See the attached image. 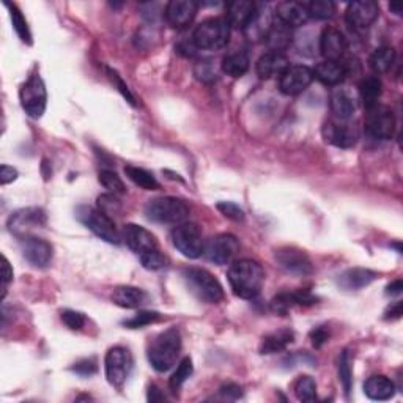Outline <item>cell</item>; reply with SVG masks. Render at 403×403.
<instances>
[{
    "instance_id": "d6a6232c",
    "label": "cell",
    "mask_w": 403,
    "mask_h": 403,
    "mask_svg": "<svg viewBox=\"0 0 403 403\" xmlns=\"http://www.w3.org/2000/svg\"><path fill=\"white\" fill-rule=\"evenodd\" d=\"M368 63H371V68L375 75H384L395 63V49L391 46H382L375 49Z\"/></svg>"
},
{
    "instance_id": "3957f363",
    "label": "cell",
    "mask_w": 403,
    "mask_h": 403,
    "mask_svg": "<svg viewBox=\"0 0 403 403\" xmlns=\"http://www.w3.org/2000/svg\"><path fill=\"white\" fill-rule=\"evenodd\" d=\"M181 277L189 292L197 299L208 302V304H217V302L222 301V285L210 271L204 270V268L189 266L181 271Z\"/></svg>"
},
{
    "instance_id": "7402d4cb",
    "label": "cell",
    "mask_w": 403,
    "mask_h": 403,
    "mask_svg": "<svg viewBox=\"0 0 403 403\" xmlns=\"http://www.w3.org/2000/svg\"><path fill=\"white\" fill-rule=\"evenodd\" d=\"M320 50L326 60L339 61L346 50V40L344 33L335 27H326L320 37Z\"/></svg>"
},
{
    "instance_id": "603a6c76",
    "label": "cell",
    "mask_w": 403,
    "mask_h": 403,
    "mask_svg": "<svg viewBox=\"0 0 403 403\" xmlns=\"http://www.w3.org/2000/svg\"><path fill=\"white\" fill-rule=\"evenodd\" d=\"M265 43L270 52L284 54L293 43V29H290L282 22L274 21L271 22L270 29L265 33Z\"/></svg>"
},
{
    "instance_id": "f35d334b",
    "label": "cell",
    "mask_w": 403,
    "mask_h": 403,
    "mask_svg": "<svg viewBox=\"0 0 403 403\" xmlns=\"http://www.w3.org/2000/svg\"><path fill=\"white\" fill-rule=\"evenodd\" d=\"M99 183L103 184L110 194L119 195V194L126 193V188H125V184H123L121 178L117 175L115 172H112L109 169H104L99 172Z\"/></svg>"
},
{
    "instance_id": "7bdbcfd3",
    "label": "cell",
    "mask_w": 403,
    "mask_h": 403,
    "mask_svg": "<svg viewBox=\"0 0 403 403\" xmlns=\"http://www.w3.org/2000/svg\"><path fill=\"white\" fill-rule=\"evenodd\" d=\"M139 259H141L145 270H150V271H158L167 266V259L161 254L159 249L150 250L147 252V254L139 257Z\"/></svg>"
},
{
    "instance_id": "5bb4252c",
    "label": "cell",
    "mask_w": 403,
    "mask_h": 403,
    "mask_svg": "<svg viewBox=\"0 0 403 403\" xmlns=\"http://www.w3.org/2000/svg\"><path fill=\"white\" fill-rule=\"evenodd\" d=\"M313 81V70L306 65H290L288 70L279 77V88L284 95L296 97L306 90Z\"/></svg>"
},
{
    "instance_id": "83f0119b",
    "label": "cell",
    "mask_w": 403,
    "mask_h": 403,
    "mask_svg": "<svg viewBox=\"0 0 403 403\" xmlns=\"http://www.w3.org/2000/svg\"><path fill=\"white\" fill-rule=\"evenodd\" d=\"M313 77H317L324 86H339L346 77V70L340 61L324 60L315 66Z\"/></svg>"
},
{
    "instance_id": "6da1fadb",
    "label": "cell",
    "mask_w": 403,
    "mask_h": 403,
    "mask_svg": "<svg viewBox=\"0 0 403 403\" xmlns=\"http://www.w3.org/2000/svg\"><path fill=\"white\" fill-rule=\"evenodd\" d=\"M227 277L235 295L243 299H254L262 292L265 271L259 262L242 259L232 263Z\"/></svg>"
},
{
    "instance_id": "6f0895ef",
    "label": "cell",
    "mask_w": 403,
    "mask_h": 403,
    "mask_svg": "<svg viewBox=\"0 0 403 403\" xmlns=\"http://www.w3.org/2000/svg\"><path fill=\"white\" fill-rule=\"evenodd\" d=\"M164 399L166 397H164V394L161 393V389L158 388V386L151 384L148 388V400L150 402H162Z\"/></svg>"
},
{
    "instance_id": "ac0fdd59",
    "label": "cell",
    "mask_w": 403,
    "mask_h": 403,
    "mask_svg": "<svg viewBox=\"0 0 403 403\" xmlns=\"http://www.w3.org/2000/svg\"><path fill=\"white\" fill-rule=\"evenodd\" d=\"M121 239L139 257L150 250L158 249V242H156L155 235L148 232L147 228L137 226V224H128V226L123 227Z\"/></svg>"
},
{
    "instance_id": "7dc6e473",
    "label": "cell",
    "mask_w": 403,
    "mask_h": 403,
    "mask_svg": "<svg viewBox=\"0 0 403 403\" xmlns=\"http://www.w3.org/2000/svg\"><path fill=\"white\" fill-rule=\"evenodd\" d=\"M72 372H76L81 377H90V375L97 373L98 371V364L95 357H87V360H81L79 362H76L75 366L71 367Z\"/></svg>"
},
{
    "instance_id": "ee69618b",
    "label": "cell",
    "mask_w": 403,
    "mask_h": 403,
    "mask_svg": "<svg viewBox=\"0 0 403 403\" xmlns=\"http://www.w3.org/2000/svg\"><path fill=\"white\" fill-rule=\"evenodd\" d=\"M98 210L112 217L121 211V202L115 194H103L98 197Z\"/></svg>"
},
{
    "instance_id": "44dd1931",
    "label": "cell",
    "mask_w": 403,
    "mask_h": 403,
    "mask_svg": "<svg viewBox=\"0 0 403 403\" xmlns=\"http://www.w3.org/2000/svg\"><path fill=\"white\" fill-rule=\"evenodd\" d=\"M276 21L282 22L290 29H295V27L304 26L307 21H309V10H307L306 3L299 2H282L276 7Z\"/></svg>"
},
{
    "instance_id": "52a82bcc",
    "label": "cell",
    "mask_w": 403,
    "mask_h": 403,
    "mask_svg": "<svg viewBox=\"0 0 403 403\" xmlns=\"http://www.w3.org/2000/svg\"><path fill=\"white\" fill-rule=\"evenodd\" d=\"M172 244L188 259H199L204 255L205 242L200 227L193 222H181L172 230Z\"/></svg>"
},
{
    "instance_id": "f907efd6",
    "label": "cell",
    "mask_w": 403,
    "mask_h": 403,
    "mask_svg": "<svg viewBox=\"0 0 403 403\" xmlns=\"http://www.w3.org/2000/svg\"><path fill=\"white\" fill-rule=\"evenodd\" d=\"M2 298H5V293H7L8 284L13 281V270H11V265L7 257H2Z\"/></svg>"
},
{
    "instance_id": "f546056e",
    "label": "cell",
    "mask_w": 403,
    "mask_h": 403,
    "mask_svg": "<svg viewBox=\"0 0 403 403\" xmlns=\"http://www.w3.org/2000/svg\"><path fill=\"white\" fill-rule=\"evenodd\" d=\"M383 93V83L378 76L364 77L360 83V97L366 109H371L378 104V99Z\"/></svg>"
},
{
    "instance_id": "277c9868",
    "label": "cell",
    "mask_w": 403,
    "mask_h": 403,
    "mask_svg": "<svg viewBox=\"0 0 403 403\" xmlns=\"http://www.w3.org/2000/svg\"><path fill=\"white\" fill-rule=\"evenodd\" d=\"M228 38H230V26L226 18H210L197 26L191 40L197 49L219 50L227 46Z\"/></svg>"
},
{
    "instance_id": "7a4b0ae2",
    "label": "cell",
    "mask_w": 403,
    "mask_h": 403,
    "mask_svg": "<svg viewBox=\"0 0 403 403\" xmlns=\"http://www.w3.org/2000/svg\"><path fill=\"white\" fill-rule=\"evenodd\" d=\"M181 351V335L177 328L161 333L150 344L147 356L156 372H167L175 366Z\"/></svg>"
},
{
    "instance_id": "f5cc1de1",
    "label": "cell",
    "mask_w": 403,
    "mask_h": 403,
    "mask_svg": "<svg viewBox=\"0 0 403 403\" xmlns=\"http://www.w3.org/2000/svg\"><path fill=\"white\" fill-rule=\"evenodd\" d=\"M219 391H221V394L228 400H237V399H239V397L243 395L242 388H239L238 384H233V383L224 384Z\"/></svg>"
},
{
    "instance_id": "d4e9b609",
    "label": "cell",
    "mask_w": 403,
    "mask_h": 403,
    "mask_svg": "<svg viewBox=\"0 0 403 403\" xmlns=\"http://www.w3.org/2000/svg\"><path fill=\"white\" fill-rule=\"evenodd\" d=\"M148 299L150 296L145 290L130 287V285L117 287L114 290V293H112V301H114L119 307H123V309H137V307L147 304Z\"/></svg>"
},
{
    "instance_id": "e575fe53",
    "label": "cell",
    "mask_w": 403,
    "mask_h": 403,
    "mask_svg": "<svg viewBox=\"0 0 403 403\" xmlns=\"http://www.w3.org/2000/svg\"><path fill=\"white\" fill-rule=\"evenodd\" d=\"M295 395L299 402H315L317 399V383L312 377H299L295 383Z\"/></svg>"
},
{
    "instance_id": "91938a15",
    "label": "cell",
    "mask_w": 403,
    "mask_h": 403,
    "mask_svg": "<svg viewBox=\"0 0 403 403\" xmlns=\"http://www.w3.org/2000/svg\"><path fill=\"white\" fill-rule=\"evenodd\" d=\"M391 11H394V13L397 16H400L402 14V8H400V5H397V3H391Z\"/></svg>"
},
{
    "instance_id": "d590c367",
    "label": "cell",
    "mask_w": 403,
    "mask_h": 403,
    "mask_svg": "<svg viewBox=\"0 0 403 403\" xmlns=\"http://www.w3.org/2000/svg\"><path fill=\"white\" fill-rule=\"evenodd\" d=\"M7 7L10 8L11 24H13V29L16 30V33H18V37L24 43L32 44L30 29H29V26H27V21H26L24 16H22L19 8L14 7V5H10V3H7Z\"/></svg>"
},
{
    "instance_id": "ffe728a7",
    "label": "cell",
    "mask_w": 403,
    "mask_h": 403,
    "mask_svg": "<svg viewBox=\"0 0 403 403\" xmlns=\"http://www.w3.org/2000/svg\"><path fill=\"white\" fill-rule=\"evenodd\" d=\"M226 21L230 26V29L246 30L252 24V21L257 16V7L254 2L249 0H235L227 3L226 7Z\"/></svg>"
},
{
    "instance_id": "e0dca14e",
    "label": "cell",
    "mask_w": 403,
    "mask_h": 403,
    "mask_svg": "<svg viewBox=\"0 0 403 403\" xmlns=\"http://www.w3.org/2000/svg\"><path fill=\"white\" fill-rule=\"evenodd\" d=\"M380 14V7L372 0H362V2H353L345 11V19L351 29L366 30L377 21Z\"/></svg>"
},
{
    "instance_id": "8992f818",
    "label": "cell",
    "mask_w": 403,
    "mask_h": 403,
    "mask_svg": "<svg viewBox=\"0 0 403 403\" xmlns=\"http://www.w3.org/2000/svg\"><path fill=\"white\" fill-rule=\"evenodd\" d=\"M77 219L104 242L110 244L121 243V235L117 230L114 219L101 210L92 208V206H81L77 210Z\"/></svg>"
},
{
    "instance_id": "681fc988",
    "label": "cell",
    "mask_w": 403,
    "mask_h": 403,
    "mask_svg": "<svg viewBox=\"0 0 403 403\" xmlns=\"http://www.w3.org/2000/svg\"><path fill=\"white\" fill-rule=\"evenodd\" d=\"M295 296V302L298 306H312V304H317L318 298L315 295H312L311 290H306V288H301V290H296L293 292Z\"/></svg>"
},
{
    "instance_id": "60d3db41",
    "label": "cell",
    "mask_w": 403,
    "mask_h": 403,
    "mask_svg": "<svg viewBox=\"0 0 403 403\" xmlns=\"http://www.w3.org/2000/svg\"><path fill=\"white\" fill-rule=\"evenodd\" d=\"M270 306H271V311L274 313H277V315H287L288 311L292 309L293 306H296L295 296L290 292H282L274 296L270 302Z\"/></svg>"
},
{
    "instance_id": "ba28073f",
    "label": "cell",
    "mask_w": 403,
    "mask_h": 403,
    "mask_svg": "<svg viewBox=\"0 0 403 403\" xmlns=\"http://www.w3.org/2000/svg\"><path fill=\"white\" fill-rule=\"evenodd\" d=\"M19 99L22 109L29 114L32 119H40L46 110L48 92L43 79L38 75L30 76L19 90Z\"/></svg>"
},
{
    "instance_id": "2e32d148",
    "label": "cell",
    "mask_w": 403,
    "mask_h": 403,
    "mask_svg": "<svg viewBox=\"0 0 403 403\" xmlns=\"http://www.w3.org/2000/svg\"><path fill=\"white\" fill-rule=\"evenodd\" d=\"M323 137L334 147L350 148L357 141V130L348 120H329L323 126Z\"/></svg>"
},
{
    "instance_id": "74e56055",
    "label": "cell",
    "mask_w": 403,
    "mask_h": 403,
    "mask_svg": "<svg viewBox=\"0 0 403 403\" xmlns=\"http://www.w3.org/2000/svg\"><path fill=\"white\" fill-rule=\"evenodd\" d=\"M307 10H309L311 18L326 21L333 19L335 16V3L331 0H315V2L306 3Z\"/></svg>"
},
{
    "instance_id": "30bf717a",
    "label": "cell",
    "mask_w": 403,
    "mask_h": 403,
    "mask_svg": "<svg viewBox=\"0 0 403 403\" xmlns=\"http://www.w3.org/2000/svg\"><path fill=\"white\" fill-rule=\"evenodd\" d=\"M106 378L110 386L121 388L132 371V356L125 346H114L108 351L104 360Z\"/></svg>"
},
{
    "instance_id": "836d02e7",
    "label": "cell",
    "mask_w": 403,
    "mask_h": 403,
    "mask_svg": "<svg viewBox=\"0 0 403 403\" xmlns=\"http://www.w3.org/2000/svg\"><path fill=\"white\" fill-rule=\"evenodd\" d=\"M125 173L134 184H137L139 188L145 189V191H156V189H159V183L153 177V173L142 169V167L126 166Z\"/></svg>"
},
{
    "instance_id": "ab89813d",
    "label": "cell",
    "mask_w": 403,
    "mask_h": 403,
    "mask_svg": "<svg viewBox=\"0 0 403 403\" xmlns=\"http://www.w3.org/2000/svg\"><path fill=\"white\" fill-rule=\"evenodd\" d=\"M159 320H161V313L151 312V311H142L136 313L132 318H128V320L123 322V324L130 329H141L144 326H148V324L156 323Z\"/></svg>"
},
{
    "instance_id": "484cf974",
    "label": "cell",
    "mask_w": 403,
    "mask_h": 403,
    "mask_svg": "<svg viewBox=\"0 0 403 403\" xmlns=\"http://www.w3.org/2000/svg\"><path fill=\"white\" fill-rule=\"evenodd\" d=\"M364 393L372 400L384 402L393 399L395 394V384L384 375H372L364 384Z\"/></svg>"
},
{
    "instance_id": "8d00e7d4",
    "label": "cell",
    "mask_w": 403,
    "mask_h": 403,
    "mask_svg": "<svg viewBox=\"0 0 403 403\" xmlns=\"http://www.w3.org/2000/svg\"><path fill=\"white\" fill-rule=\"evenodd\" d=\"M194 372V366H193V360L191 357H184V360L178 364L177 371L173 372V375L169 380V386L173 393H177V391H180L181 386L186 383V380L191 377Z\"/></svg>"
},
{
    "instance_id": "db71d44e",
    "label": "cell",
    "mask_w": 403,
    "mask_h": 403,
    "mask_svg": "<svg viewBox=\"0 0 403 403\" xmlns=\"http://www.w3.org/2000/svg\"><path fill=\"white\" fill-rule=\"evenodd\" d=\"M16 178H18V170L14 169V167L3 164L0 167V181L2 184H8V183H13Z\"/></svg>"
},
{
    "instance_id": "5b68a950",
    "label": "cell",
    "mask_w": 403,
    "mask_h": 403,
    "mask_svg": "<svg viewBox=\"0 0 403 403\" xmlns=\"http://www.w3.org/2000/svg\"><path fill=\"white\" fill-rule=\"evenodd\" d=\"M145 216L151 222L178 226L189 216V206L177 197H156L145 205Z\"/></svg>"
},
{
    "instance_id": "11a10c76",
    "label": "cell",
    "mask_w": 403,
    "mask_h": 403,
    "mask_svg": "<svg viewBox=\"0 0 403 403\" xmlns=\"http://www.w3.org/2000/svg\"><path fill=\"white\" fill-rule=\"evenodd\" d=\"M108 71H109V75H110V79L117 83V87H119V90L123 93V97H125L128 101H130V103H131L132 106H136V103H134L132 95L130 93V90H128V87L125 86V83H123V81L120 79L119 75H117V72H115V71H112V70H108Z\"/></svg>"
},
{
    "instance_id": "9a60e30c",
    "label": "cell",
    "mask_w": 403,
    "mask_h": 403,
    "mask_svg": "<svg viewBox=\"0 0 403 403\" xmlns=\"http://www.w3.org/2000/svg\"><path fill=\"white\" fill-rule=\"evenodd\" d=\"M21 252L24 259L35 268L49 266L54 255L52 246L46 239L33 237V235L21 238Z\"/></svg>"
},
{
    "instance_id": "f1b7e54d",
    "label": "cell",
    "mask_w": 403,
    "mask_h": 403,
    "mask_svg": "<svg viewBox=\"0 0 403 403\" xmlns=\"http://www.w3.org/2000/svg\"><path fill=\"white\" fill-rule=\"evenodd\" d=\"M249 65L250 60L248 57V54L242 52V50H237V52H230L224 57L222 71L226 72L227 76L238 79V77L244 76L246 72L249 71Z\"/></svg>"
},
{
    "instance_id": "d6986e66",
    "label": "cell",
    "mask_w": 403,
    "mask_h": 403,
    "mask_svg": "<svg viewBox=\"0 0 403 403\" xmlns=\"http://www.w3.org/2000/svg\"><path fill=\"white\" fill-rule=\"evenodd\" d=\"M199 3L194 0H172L166 5L164 18L173 29H184L194 21Z\"/></svg>"
},
{
    "instance_id": "cb8c5ba5",
    "label": "cell",
    "mask_w": 403,
    "mask_h": 403,
    "mask_svg": "<svg viewBox=\"0 0 403 403\" xmlns=\"http://www.w3.org/2000/svg\"><path fill=\"white\" fill-rule=\"evenodd\" d=\"M290 61L284 54L266 52L257 61L255 71L262 79H271V77H281L288 70Z\"/></svg>"
},
{
    "instance_id": "bcb514c9",
    "label": "cell",
    "mask_w": 403,
    "mask_h": 403,
    "mask_svg": "<svg viewBox=\"0 0 403 403\" xmlns=\"http://www.w3.org/2000/svg\"><path fill=\"white\" fill-rule=\"evenodd\" d=\"M61 322L70 329H72V331H79V329L83 328V324H86V317L81 312L65 311L61 312Z\"/></svg>"
},
{
    "instance_id": "c3c4849f",
    "label": "cell",
    "mask_w": 403,
    "mask_h": 403,
    "mask_svg": "<svg viewBox=\"0 0 403 403\" xmlns=\"http://www.w3.org/2000/svg\"><path fill=\"white\" fill-rule=\"evenodd\" d=\"M195 76H197V79L204 81V82H210V81H215L216 79V71L213 68L211 61L205 60V61H199L197 65H195Z\"/></svg>"
},
{
    "instance_id": "1f68e13d",
    "label": "cell",
    "mask_w": 403,
    "mask_h": 403,
    "mask_svg": "<svg viewBox=\"0 0 403 403\" xmlns=\"http://www.w3.org/2000/svg\"><path fill=\"white\" fill-rule=\"evenodd\" d=\"M329 104H331L334 119L337 120H350L353 114H355V103L348 97V93L344 90L333 92Z\"/></svg>"
},
{
    "instance_id": "8fae6325",
    "label": "cell",
    "mask_w": 403,
    "mask_h": 403,
    "mask_svg": "<svg viewBox=\"0 0 403 403\" xmlns=\"http://www.w3.org/2000/svg\"><path fill=\"white\" fill-rule=\"evenodd\" d=\"M239 252V243L235 235L221 233L213 237L208 243L205 244L204 254L210 262L216 265H227L233 262L235 257Z\"/></svg>"
},
{
    "instance_id": "816d5d0a",
    "label": "cell",
    "mask_w": 403,
    "mask_h": 403,
    "mask_svg": "<svg viewBox=\"0 0 403 403\" xmlns=\"http://www.w3.org/2000/svg\"><path fill=\"white\" fill-rule=\"evenodd\" d=\"M329 339V331L326 329V326H320V328H315L313 331L311 333V340H312V345L315 346V348H320V346L326 342Z\"/></svg>"
},
{
    "instance_id": "9c48e42d",
    "label": "cell",
    "mask_w": 403,
    "mask_h": 403,
    "mask_svg": "<svg viewBox=\"0 0 403 403\" xmlns=\"http://www.w3.org/2000/svg\"><path fill=\"white\" fill-rule=\"evenodd\" d=\"M364 130L372 139L388 141L394 136L395 131L394 112L383 104H377L367 109L366 119H364Z\"/></svg>"
},
{
    "instance_id": "4316f807",
    "label": "cell",
    "mask_w": 403,
    "mask_h": 403,
    "mask_svg": "<svg viewBox=\"0 0 403 403\" xmlns=\"http://www.w3.org/2000/svg\"><path fill=\"white\" fill-rule=\"evenodd\" d=\"M377 277V273L366 270V268H351L340 274L337 282L344 290H361L371 285Z\"/></svg>"
},
{
    "instance_id": "9f6ffc18",
    "label": "cell",
    "mask_w": 403,
    "mask_h": 403,
    "mask_svg": "<svg viewBox=\"0 0 403 403\" xmlns=\"http://www.w3.org/2000/svg\"><path fill=\"white\" fill-rule=\"evenodd\" d=\"M400 315H402V302L400 301L394 302V304L384 312L386 320H397V318H400Z\"/></svg>"
},
{
    "instance_id": "680465c9",
    "label": "cell",
    "mask_w": 403,
    "mask_h": 403,
    "mask_svg": "<svg viewBox=\"0 0 403 403\" xmlns=\"http://www.w3.org/2000/svg\"><path fill=\"white\" fill-rule=\"evenodd\" d=\"M402 290H403V284H402L400 279H397V281H394L393 284L388 285V288H386V295L397 296V295L402 293Z\"/></svg>"
},
{
    "instance_id": "7c38bea8",
    "label": "cell",
    "mask_w": 403,
    "mask_h": 403,
    "mask_svg": "<svg viewBox=\"0 0 403 403\" xmlns=\"http://www.w3.org/2000/svg\"><path fill=\"white\" fill-rule=\"evenodd\" d=\"M46 226V213L41 208H24L16 211L8 219V228L19 239L32 235L33 228Z\"/></svg>"
},
{
    "instance_id": "f6af8a7d",
    "label": "cell",
    "mask_w": 403,
    "mask_h": 403,
    "mask_svg": "<svg viewBox=\"0 0 403 403\" xmlns=\"http://www.w3.org/2000/svg\"><path fill=\"white\" fill-rule=\"evenodd\" d=\"M217 210H219L224 216L235 222L244 221L246 217L243 208H239V206L237 204H233V202H219V204H217Z\"/></svg>"
},
{
    "instance_id": "b9f144b4",
    "label": "cell",
    "mask_w": 403,
    "mask_h": 403,
    "mask_svg": "<svg viewBox=\"0 0 403 403\" xmlns=\"http://www.w3.org/2000/svg\"><path fill=\"white\" fill-rule=\"evenodd\" d=\"M353 375H351V366H350V356L348 351H342V355L339 356V380L340 383L344 386L345 394L348 395L351 391V384H353Z\"/></svg>"
},
{
    "instance_id": "4dcf8cb0",
    "label": "cell",
    "mask_w": 403,
    "mask_h": 403,
    "mask_svg": "<svg viewBox=\"0 0 403 403\" xmlns=\"http://www.w3.org/2000/svg\"><path fill=\"white\" fill-rule=\"evenodd\" d=\"M293 333L287 331H277L273 334H268L263 337L260 344V353L262 355H274V353H279L287 348V346L293 342Z\"/></svg>"
},
{
    "instance_id": "4fadbf2b",
    "label": "cell",
    "mask_w": 403,
    "mask_h": 403,
    "mask_svg": "<svg viewBox=\"0 0 403 403\" xmlns=\"http://www.w3.org/2000/svg\"><path fill=\"white\" fill-rule=\"evenodd\" d=\"M274 259L279 263V266L290 274H295V276H309L313 271L309 255L301 249L285 246V248L276 250Z\"/></svg>"
}]
</instances>
